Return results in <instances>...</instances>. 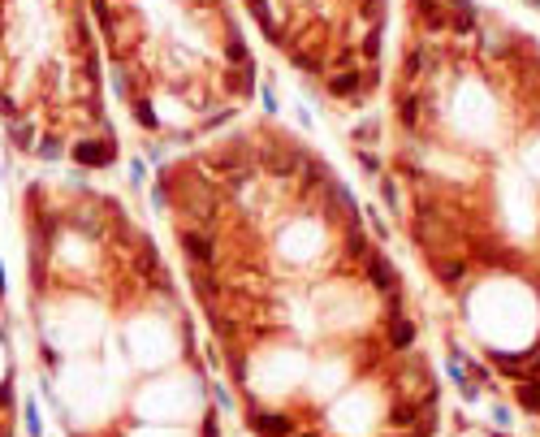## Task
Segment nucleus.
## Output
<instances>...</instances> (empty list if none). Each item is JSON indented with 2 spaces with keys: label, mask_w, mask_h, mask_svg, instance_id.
I'll return each instance as SVG.
<instances>
[{
  "label": "nucleus",
  "mask_w": 540,
  "mask_h": 437,
  "mask_svg": "<svg viewBox=\"0 0 540 437\" xmlns=\"http://www.w3.org/2000/svg\"><path fill=\"white\" fill-rule=\"evenodd\" d=\"M195 299L260 437H428L432 381L354 195L281 135H234L160 177Z\"/></svg>",
  "instance_id": "1"
},
{
  "label": "nucleus",
  "mask_w": 540,
  "mask_h": 437,
  "mask_svg": "<svg viewBox=\"0 0 540 437\" xmlns=\"http://www.w3.org/2000/svg\"><path fill=\"white\" fill-rule=\"evenodd\" d=\"M27 316L65 437H208L182 420L177 368L195 333L151 238L87 182L22 191Z\"/></svg>",
  "instance_id": "2"
},
{
  "label": "nucleus",
  "mask_w": 540,
  "mask_h": 437,
  "mask_svg": "<svg viewBox=\"0 0 540 437\" xmlns=\"http://www.w3.org/2000/svg\"><path fill=\"white\" fill-rule=\"evenodd\" d=\"M113 87L147 135L212 130L255 91L247 39L225 0H87Z\"/></svg>",
  "instance_id": "3"
},
{
  "label": "nucleus",
  "mask_w": 540,
  "mask_h": 437,
  "mask_svg": "<svg viewBox=\"0 0 540 437\" xmlns=\"http://www.w3.org/2000/svg\"><path fill=\"white\" fill-rule=\"evenodd\" d=\"M0 130L39 165L117 161L87 0H0Z\"/></svg>",
  "instance_id": "4"
},
{
  "label": "nucleus",
  "mask_w": 540,
  "mask_h": 437,
  "mask_svg": "<svg viewBox=\"0 0 540 437\" xmlns=\"http://www.w3.org/2000/svg\"><path fill=\"white\" fill-rule=\"evenodd\" d=\"M268 43L316 79L324 95L359 105L380 83L385 0H247Z\"/></svg>",
  "instance_id": "5"
},
{
  "label": "nucleus",
  "mask_w": 540,
  "mask_h": 437,
  "mask_svg": "<svg viewBox=\"0 0 540 437\" xmlns=\"http://www.w3.org/2000/svg\"><path fill=\"white\" fill-rule=\"evenodd\" d=\"M18 347H13V321H9V295L0 273V437H18Z\"/></svg>",
  "instance_id": "6"
},
{
  "label": "nucleus",
  "mask_w": 540,
  "mask_h": 437,
  "mask_svg": "<svg viewBox=\"0 0 540 437\" xmlns=\"http://www.w3.org/2000/svg\"><path fill=\"white\" fill-rule=\"evenodd\" d=\"M519 403L532 407V411H540V385H519Z\"/></svg>",
  "instance_id": "7"
},
{
  "label": "nucleus",
  "mask_w": 540,
  "mask_h": 437,
  "mask_svg": "<svg viewBox=\"0 0 540 437\" xmlns=\"http://www.w3.org/2000/svg\"><path fill=\"white\" fill-rule=\"evenodd\" d=\"M536 372H540V359H536Z\"/></svg>",
  "instance_id": "8"
}]
</instances>
